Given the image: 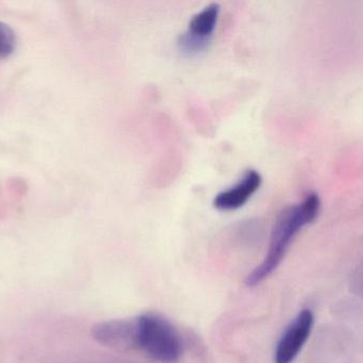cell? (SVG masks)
<instances>
[{
	"mask_svg": "<svg viewBox=\"0 0 363 363\" xmlns=\"http://www.w3.org/2000/svg\"><path fill=\"white\" fill-rule=\"evenodd\" d=\"M320 207L319 195L311 193L302 202L288 207L279 215L271 232L268 253L262 264L247 275V287L259 285L279 268L296 234L317 219Z\"/></svg>",
	"mask_w": 363,
	"mask_h": 363,
	"instance_id": "obj_1",
	"label": "cell"
},
{
	"mask_svg": "<svg viewBox=\"0 0 363 363\" xmlns=\"http://www.w3.org/2000/svg\"><path fill=\"white\" fill-rule=\"evenodd\" d=\"M138 351L147 357L163 363L179 362L183 355V343L176 328L164 318L146 313L136 318Z\"/></svg>",
	"mask_w": 363,
	"mask_h": 363,
	"instance_id": "obj_2",
	"label": "cell"
},
{
	"mask_svg": "<svg viewBox=\"0 0 363 363\" xmlns=\"http://www.w3.org/2000/svg\"><path fill=\"white\" fill-rule=\"evenodd\" d=\"M313 322L315 317L311 309H303L298 313V317L286 328L277 343L275 362L291 363L298 357L311 336Z\"/></svg>",
	"mask_w": 363,
	"mask_h": 363,
	"instance_id": "obj_3",
	"label": "cell"
},
{
	"mask_svg": "<svg viewBox=\"0 0 363 363\" xmlns=\"http://www.w3.org/2000/svg\"><path fill=\"white\" fill-rule=\"evenodd\" d=\"M93 338L104 347L119 352L138 351V323L135 319L101 322L91 330Z\"/></svg>",
	"mask_w": 363,
	"mask_h": 363,
	"instance_id": "obj_4",
	"label": "cell"
},
{
	"mask_svg": "<svg viewBox=\"0 0 363 363\" xmlns=\"http://www.w3.org/2000/svg\"><path fill=\"white\" fill-rule=\"evenodd\" d=\"M262 178L255 170H249L239 183L217 194L213 206L219 210H235L242 207L262 185Z\"/></svg>",
	"mask_w": 363,
	"mask_h": 363,
	"instance_id": "obj_5",
	"label": "cell"
},
{
	"mask_svg": "<svg viewBox=\"0 0 363 363\" xmlns=\"http://www.w3.org/2000/svg\"><path fill=\"white\" fill-rule=\"evenodd\" d=\"M220 6L218 4H211L205 6L202 11L196 13L189 21L187 31L199 38L211 40L213 30L217 25L219 17Z\"/></svg>",
	"mask_w": 363,
	"mask_h": 363,
	"instance_id": "obj_6",
	"label": "cell"
},
{
	"mask_svg": "<svg viewBox=\"0 0 363 363\" xmlns=\"http://www.w3.org/2000/svg\"><path fill=\"white\" fill-rule=\"evenodd\" d=\"M209 42H211V40L199 38V36L185 31L179 38L178 45L182 53L194 55L200 53V51L204 50L208 46Z\"/></svg>",
	"mask_w": 363,
	"mask_h": 363,
	"instance_id": "obj_7",
	"label": "cell"
},
{
	"mask_svg": "<svg viewBox=\"0 0 363 363\" xmlns=\"http://www.w3.org/2000/svg\"><path fill=\"white\" fill-rule=\"evenodd\" d=\"M16 48L15 32L6 23L0 21V58L10 57Z\"/></svg>",
	"mask_w": 363,
	"mask_h": 363,
	"instance_id": "obj_8",
	"label": "cell"
}]
</instances>
